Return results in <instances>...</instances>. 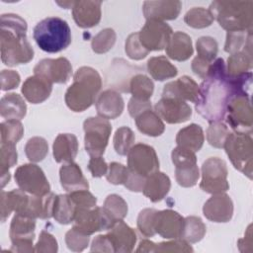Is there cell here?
I'll use <instances>...</instances> for the list:
<instances>
[{"mask_svg": "<svg viewBox=\"0 0 253 253\" xmlns=\"http://www.w3.org/2000/svg\"><path fill=\"white\" fill-rule=\"evenodd\" d=\"M233 96L225 63L218 57L212 61L206 78L199 86V94L195 102L196 111L210 124L222 122Z\"/></svg>", "mask_w": 253, "mask_h": 253, "instance_id": "obj_1", "label": "cell"}, {"mask_svg": "<svg viewBox=\"0 0 253 253\" xmlns=\"http://www.w3.org/2000/svg\"><path fill=\"white\" fill-rule=\"evenodd\" d=\"M2 62L8 66L26 64L34 57V49L27 40V22L16 14H3L0 24Z\"/></svg>", "mask_w": 253, "mask_h": 253, "instance_id": "obj_2", "label": "cell"}, {"mask_svg": "<svg viewBox=\"0 0 253 253\" xmlns=\"http://www.w3.org/2000/svg\"><path fill=\"white\" fill-rule=\"evenodd\" d=\"M101 87L102 78L96 69L90 66L78 68L64 96L67 107L73 112L87 110L96 102Z\"/></svg>", "mask_w": 253, "mask_h": 253, "instance_id": "obj_3", "label": "cell"}, {"mask_svg": "<svg viewBox=\"0 0 253 253\" xmlns=\"http://www.w3.org/2000/svg\"><path fill=\"white\" fill-rule=\"evenodd\" d=\"M213 19L227 32L252 31L253 2L246 1H213L209 8Z\"/></svg>", "mask_w": 253, "mask_h": 253, "instance_id": "obj_4", "label": "cell"}, {"mask_svg": "<svg viewBox=\"0 0 253 253\" xmlns=\"http://www.w3.org/2000/svg\"><path fill=\"white\" fill-rule=\"evenodd\" d=\"M39 47L49 53L65 49L71 43V31L66 21L58 17H47L39 22L33 31Z\"/></svg>", "mask_w": 253, "mask_h": 253, "instance_id": "obj_5", "label": "cell"}, {"mask_svg": "<svg viewBox=\"0 0 253 253\" xmlns=\"http://www.w3.org/2000/svg\"><path fill=\"white\" fill-rule=\"evenodd\" d=\"M223 148L235 169L252 179L253 140L251 134L243 132H229Z\"/></svg>", "mask_w": 253, "mask_h": 253, "instance_id": "obj_6", "label": "cell"}, {"mask_svg": "<svg viewBox=\"0 0 253 253\" xmlns=\"http://www.w3.org/2000/svg\"><path fill=\"white\" fill-rule=\"evenodd\" d=\"M85 132V150L91 156H102L108 145L112 132L109 120L101 117H90L83 123Z\"/></svg>", "mask_w": 253, "mask_h": 253, "instance_id": "obj_7", "label": "cell"}, {"mask_svg": "<svg viewBox=\"0 0 253 253\" xmlns=\"http://www.w3.org/2000/svg\"><path fill=\"white\" fill-rule=\"evenodd\" d=\"M202 181L200 188L209 194L225 193L229 189L227 182V166L218 157H210L202 165Z\"/></svg>", "mask_w": 253, "mask_h": 253, "instance_id": "obj_8", "label": "cell"}, {"mask_svg": "<svg viewBox=\"0 0 253 253\" xmlns=\"http://www.w3.org/2000/svg\"><path fill=\"white\" fill-rule=\"evenodd\" d=\"M115 222L116 220L104 209V207L76 209L73 227L90 236L97 231L110 229Z\"/></svg>", "mask_w": 253, "mask_h": 253, "instance_id": "obj_9", "label": "cell"}, {"mask_svg": "<svg viewBox=\"0 0 253 253\" xmlns=\"http://www.w3.org/2000/svg\"><path fill=\"white\" fill-rule=\"evenodd\" d=\"M224 119L234 131L251 134L253 116L250 96L234 95L228 103Z\"/></svg>", "mask_w": 253, "mask_h": 253, "instance_id": "obj_10", "label": "cell"}, {"mask_svg": "<svg viewBox=\"0 0 253 253\" xmlns=\"http://www.w3.org/2000/svg\"><path fill=\"white\" fill-rule=\"evenodd\" d=\"M15 181L21 190L34 196H44L50 192V185L43 171L33 163L19 166L15 171Z\"/></svg>", "mask_w": 253, "mask_h": 253, "instance_id": "obj_11", "label": "cell"}, {"mask_svg": "<svg viewBox=\"0 0 253 253\" xmlns=\"http://www.w3.org/2000/svg\"><path fill=\"white\" fill-rule=\"evenodd\" d=\"M127 168L143 177L159 170V160L155 149L145 143L134 144L127 152Z\"/></svg>", "mask_w": 253, "mask_h": 253, "instance_id": "obj_12", "label": "cell"}, {"mask_svg": "<svg viewBox=\"0 0 253 253\" xmlns=\"http://www.w3.org/2000/svg\"><path fill=\"white\" fill-rule=\"evenodd\" d=\"M172 34V28L165 22L146 20L138 32V38L142 46L148 51L162 50L166 47Z\"/></svg>", "mask_w": 253, "mask_h": 253, "instance_id": "obj_13", "label": "cell"}, {"mask_svg": "<svg viewBox=\"0 0 253 253\" xmlns=\"http://www.w3.org/2000/svg\"><path fill=\"white\" fill-rule=\"evenodd\" d=\"M34 74L51 83H66L72 74V66L65 57L44 58L34 67Z\"/></svg>", "mask_w": 253, "mask_h": 253, "instance_id": "obj_14", "label": "cell"}, {"mask_svg": "<svg viewBox=\"0 0 253 253\" xmlns=\"http://www.w3.org/2000/svg\"><path fill=\"white\" fill-rule=\"evenodd\" d=\"M154 111L168 124L185 123L192 116V109L185 101L173 98L162 97L155 104Z\"/></svg>", "mask_w": 253, "mask_h": 253, "instance_id": "obj_15", "label": "cell"}, {"mask_svg": "<svg viewBox=\"0 0 253 253\" xmlns=\"http://www.w3.org/2000/svg\"><path fill=\"white\" fill-rule=\"evenodd\" d=\"M184 226V217L173 210L157 211L154 220V229L166 239L180 238Z\"/></svg>", "mask_w": 253, "mask_h": 253, "instance_id": "obj_16", "label": "cell"}, {"mask_svg": "<svg viewBox=\"0 0 253 253\" xmlns=\"http://www.w3.org/2000/svg\"><path fill=\"white\" fill-rule=\"evenodd\" d=\"M204 215L213 222H227L233 215V203L224 193L212 195L203 207Z\"/></svg>", "mask_w": 253, "mask_h": 253, "instance_id": "obj_17", "label": "cell"}, {"mask_svg": "<svg viewBox=\"0 0 253 253\" xmlns=\"http://www.w3.org/2000/svg\"><path fill=\"white\" fill-rule=\"evenodd\" d=\"M198 94L199 85L193 78L187 75L165 84L162 91L163 98H173L182 101H190L193 103L196 102Z\"/></svg>", "mask_w": 253, "mask_h": 253, "instance_id": "obj_18", "label": "cell"}, {"mask_svg": "<svg viewBox=\"0 0 253 253\" xmlns=\"http://www.w3.org/2000/svg\"><path fill=\"white\" fill-rule=\"evenodd\" d=\"M101 1H74L72 16L76 25L83 29L97 26L101 20Z\"/></svg>", "mask_w": 253, "mask_h": 253, "instance_id": "obj_19", "label": "cell"}, {"mask_svg": "<svg viewBox=\"0 0 253 253\" xmlns=\"http://www.w3.org/2000/svg\"><path fill=\"white\" fill-rule=\"evenodd\" d=\"M96 110L99 117L106 120H114L120 117L124 111V99L114 89L103 91L96 100Z\"/></svg>", "mask_w": 253, "mask_h": 253, "instance_id": "obj_20", "label": "cell"}, {"mask_svg": "<svg viewBox=\"0 0 253 253\" xmlns=\"http://www.w3.org/2000/svg\"><path fill=\"white\" fill-rule=\"evenodd\" d=\"M107 236L111 240L115 252L129 253L136 243V233L125 221L118 220L110 228Z\"/></svg>", "mask_w": 253, "mask_h": 253, "instance_id": "obj_21", "label": "cell"}, {"mask_svg": "<svg viewBox=\"0 0 253 253\" xmlns=\"http://www.w3.org/2000/svg\"><path fill=\"white\" fill-rule=\"evenodd\" d=\"M182 3L180 1H145L142 6V12L146 20H156L164 22L165 20L176 19L181 11Z\"/></svg>", "mask_w": 253, "mask_h": 253, "instance_id": "obj_22", "label": "cell"}, {"mask_svg": "<svg viewBox=\"0 0 253 253\" xmlns=\"http://www.w3.org/2000/svg\"><path fill=\"white\" fill-rule=\"evenodd\" d=\"M21 91L27 101L32 104H40L49 97L52 91V83L34 74L25 80Z\"/></svg>", "mask_w": 253, "mask_h": 253, "instance_id": "obj_23", "label": "cell"}, {"mask_svg": "<svg viewBox=\"0 0 253 253\" xmlns=\"http://www.w3.org/2000/svg\"><path fill=\"white\" fill-rule=\"evenodd\" d=\"M30 196L21 189L10 192L1 191V221L4 222L12 211L24 214L26 212Z\"/></svg>", "mask_w": 253, "mask_h": 253, "instance_id": "obj_24", "label": "cell"}, {"mask_svg": "<svg viewBox=\"0 0 253 253\" xmlns=\"http://www.w3.org/2000/svg\"><path fill=\"white\" fill-rule=\"evenodd\" d=\"M59 178L61 187L66 192H74L78 190H88L89 184L84 177L78 164L72 162L64 163L59 169Z\"/></svg>", "mask_w": 253, "mask_h": 253, "instance_id": "obj_25", "label": "cell"}, {"mask_svg": "<svg viewBox=\"0 0 253 253\" xmlns=\"http://www.w3.org/2000/svg\"><path fill=\"white\" fill-rule=\"evenodd\" d=\"M170 188V178L165 173L158 170L146 177L142 193L151 202L157 203L166 197Z\"/></svg>", "mask_w": 253, "mask_h": 253, "instance_id": "obj_26", "label": "cell"}, {"mask_svg": "<svg viewBox=\"0 0 253 253\" xmlns=\"http://www.w3.org/2000/svg\"><path fill=\"white\" fill-rule=\"evenodd\" d=\"M78 139L74 134H58L52 145L54 160L57 163L72 162L78 153Z\"/></svg>", "mask_w": 253, "mask_h": 253, "instance_id": "obj_27", "label": "cell"}, {"mask_svg": "<svg viewBox=\"0 0 253 253\" xmlns=\"http://www.w3.org/2000/svg\"><path fill=\"white\" fill-rule=\"evenodd\" d=\"M193 52L194 49L190 36L180 31L172 34L166 45L168 57L177 61H185L193 55Z\"/></svg>", "mask_w": 253, "mask_h": 253, "instance_id": "obj_28", "label": "cell"}, {"mask_svg": "<svg viewBox=\"0 0 253 253\" xmlns=\"http://www.w3.org/2000/svg\"><path fill=\"white\" fill-rule=\"evenodd\" d=\"M36 218L22 213H15L10 225L11 242L16 241H33L35 238Z\"/></svg>", "mask_w": 253, "mask_h": 253, "instance_id": "obj_29", "label": "cell"}, {"mask_svg": "<svg viewBox=\"0 0 253 253\" xmlns=\"http://www.w3.org/2000/svg\"><path fill=\"white\" fill-rule=\"evenodd\" d=\"M55 195L52 192L47 193L44 196H30L29 204L26 210L25 215H29L34 218L47 219L52 216L53 205Z\"/></svg>", "mask_w": 253, "mask_h": 253, "instance_id": "obj_30", "label": "cell"}, {"mask_svg": "<svg viewBox=\"0 0 253 253\" xmlns=\"http://www.w3.org/2000/svg\"><path fill=\"white\" fill-rule=\"evenodd\" d=\"M205 141L203 128L197 124H191L180 129L176 135L177 146L189 149L193 152L199 151Z\"/></svg>", "mask_w": 253, "mask_h": 253, "instance_id": "obj_31", "label": "cell"}, {"mask_svg": "<svg viewBox=\"0 0 253 253\" xmlns=\"http://www.w3.org/2000/svg\"><path fill=\"white\" fill-rule=\"evenodd\" d=\"M27 113L24 99L17 93H7L0 101V114L6 120H22Z\"/></svg>", "mask_w": 253, "mask_h": 253, "instance_id": "obj_32", "label": "cell"}, {"mask_svg": "<svg viewBox=\"0 0 253 253\" xmlns=\"http://www.w3.org/2000/svg\"><path fill=\"white\" fill-rule=\"evenodd\" d=\"M134 120L138 130L143 134L149 136H159L165 130L164 123L155 113V111H152V109L144 111Z\"/></svg>", "mask_w": 253, "mask_h": 253, "instance_id": "obj_33", "label": "cell"}, {"mask_svg": "<svg viewBox=\"0 0 253 253\" xmlns=\"http://www.w3.org/2000/svg\"><path fill=\"white\" fill-rule=\"evenodd\" d=\"M147 71L157 81H164L175 77L178 74L177 67L173 65L166 56H153L147 61Z\"/></svg>", "mask_w": 253, "mask_h": 253, "instance_id": "obj_34", "label": "cell"}, {"mask_svg": "<svg viewBox=\"0 0 253 253\" xmlns=\"http://www.w3.org/2000/svg\"><path fill=\"white\" fill-rule=\"evenodd\" d=\"M76 207L72 203L68 194L56 195L53 205L52 217L60 224H69L73 222Z\"/></svg>", "mask_w": 253, "mask_h": 253, "instance_id": "obj_35", "label": "cell"}, {"mask_svg": "<svg viewBox=\"0 0 253 253\" xmlns=\"http://www.w3.org/2000/svg\"><path fill=\"white\" fill-rule=\"evenodd\" d=\"M252 67V48H247L232 53L227 59V74L237 76L246 72Z\"/></svg>", "mask_w": 253, "mask_h": 253, "instance_id": "obj_36", "label": "cell"}, {"mask_svg": "<svg viewBox=\"0 0 253 253\" xmlns=\"http://www.w3.org/2000/svg\"><path fill=\"white\" fill-rule=\"evenodd\" d=\"M16 144L1 142V156H0V173H1V187L4 188L10 181L9 169L17 163V150Z\"/></svg>", "mask_w": 253, "mask_h": 253, "instance_id": "obj_37", "label": "cell"}, {"mask_svg": "<svg viewBox=\"0 0 253 253\" xmlns=\"http://www.w3.org/2000/svg\"><path fill=\"white\" fill-rule=\"evenodd\" d=\"M207 231V227L199 216H187L184 218V226L181 237L188 243H197L203 239Z\"/></svg>", "mask_w": 253, "mask_h": 253, "instance_id": "obj_38", "label": "cell"}, {"mask_svg": "<svg viewBox=\"0 0 253 253\" xmlns=\"http://www.w3.org/2000/svg\"><path fill=\"white\" fill-rule=\"evenodd\" d=\"M252 48V31L227 32L224 50L230 54Z\"/></svg>", "mask_w": 253, "mask_h": 253, "instance_id": "obj_39", "label": "cell"}, {"mask_svg": "<svg viewBox=\"0 0 253 253\" xmlns=\"http://www.w3.org/2000/svg\"><path fill=\"white\" fill-rule=\"evenodd\" d=\"M128 89L133 98L149 100L154 91V84L152 80L146 75L137 73L130 78Z\"/></svg>", "mask_w": 253, "mask_h": 253, "instance_id": "obj_40", "label": "cell"}, {"mask_svg": "<svg viewBox=\"0 0 253 253\" xmlns=\"http://www.w3.org/2000/svg\"><path fill=\"white\" fill-rule=\"evenodd\" d=\"M213 20L214 19L209 9H205L203 7H194L190 9L184 17L185 23L195 29H204L210 27Z\"/></svg>", "mask_w": 253, "mask_h": 253, "instance_id": "obj_41", "label": "cell"}, {"mask_svg": "<svg viewBox=\"0 0 253 253\" xmlns=\"http://www.w3.org/2000/svg\"><path fill=\"white\" fill-rule=\"evenodd\" d=\"M27 158L34 163L42 161L48 153V144L43 137L34 136L30 138L25 145Z\"/></svg>", "mask_w": 253, "mask_h": 253, "instance_id": "obj_42", "label": "cell"}, {"mask_svg": "<svg viewBox=\"0 0 253 253\" xmlns=\"http://www.w3.org/2000/svg\"><path fill=\"white\" fill-rule=\"evenodd\" d=\"M135 135L127 126L119 127L114 135V148L119 155H126L129 149L133 146Z\"/></svg>", "mask_w": 253, "mask_h": 253, "instance_id": "obj_43", "label": "cell"}, {"mask_svg": "<svg viewBox=\"0 0 253 253\" xmlns=\"http://www.w3.org/2000/svg\"><path fill=\"white\" fill-rule=\"evenodd\" d=\"M117 35L111 28H106L100 31L92 40L91 47L95 53L102 54L108 52L116 42Z\"/></svg>", "mask_w": 253, "mask_h": 253, "instance_id": "obj_44", "label": "cell"}, {"mask_svg": "<svg viewBox=\"0 0 253 253\" xmlns=\"http://www.w3.org/2000/svg\"><path fill=\"white\" fill-rule=\"evenodd\" d=\"M1 142L16 144L24 134V126L20 121L6 120L0 125Z\"/></svg>", "mask_w": 253, "mask_h": 253, "instance_id": "obj_45", "label": "cell"}, {"mask_svg": "<svg viewBox=\"0 0 253 253\" xmlns=\"http://www.w3.org/2000/svg\"><path fill=\"white\" fill-rule=\"evenodd\" d=\"M103 207L116 221L124 219L127 214L126 202L117 194L109 195L106 198Z\"/></svg>", "mask_w": 253, "mask_h": 253, "instance_id": "obj_46", "label": "cell"}, {"mask_svg": "<svg viewBox=\"0 0 253 253\" xmlns=\"http://www.w3.org/2000/svg\"><path fill=\"white\" fill-rule=\"evenodd\" d=\"M175 178L177 183L185 188L193 187L200 178V171L197 164L175 167Z\"/></svg>", "mask_w": 253, "mask_h": 253, "instance_id": "obj_47", "label": "cell"}, {"mask_svg": "<svg viewBox=\"0 0 253 253\" xmlns=\"http://www.w3.org/2000/svg\"><path fill=\"white\" fill-rule=\"evenodd\" d=\"M228 134L229 129L225 124L222 122L211 123L207 129V140L211 146L222 148Z\"/></svg>", "mask_w": 253, "mask_h": 253, "instance_id": "obj_48", "label": "cell"}, {"mask_svg": "<svg viewBox=\"0 0 253 253\" xmlns=\"http://www.w3.org/2000/svg\"><path fill=\"white\" fill-rule=\"evenodd\" d=\"M196 47L198 57L209 62H212L215 59L218 50V44L213 38L207 36L201 37L196 42Z\"/></svg>", "mask_w": 253, "mask_h": 253, "instance_id": "obj_49", "label": "cell"}, {"mask_svg": "<svg viewBox=\"0 0 253 253\" xmlns=\"http://www.w3.org/2000/svg\"><path fill=\"white\" fill-rule=\"evenodd\" d=\"M156 212L155 209H144L137 216V228L144 237H152L156 234L154 229Z\"/></svg>", "mask_w": 253, "mask_h": 253, "instance_id": "obj_50", "label": "cell"}, {"mask_svg": "<svg viewBox=\"0 0 253 253\" xmlns=\"http://www.w3.org/2000/svg\"><path fill=\"white\" fill-rule=\"evenodd\" d=\"M89 241V235L84 234L73 226L65 234V243L67 245V248L74 252L83 251L88 246Z\"/></svg>", "mask_w": 253, "mask_h": 253, "instance_id": "obj_51", "label": "cell"}, {"mask_svg": "<svg viewBox=\"0 0 253 253\" xmlns=\"http://www.w3.org/2000/svg\"><path fill=\"white\" fill-rule=\"evenodd\" d=\"M125 50L126 55L133 60L143 59L149 53V51L140 43L138 33H132L126 38Z\"/></svg>", "mask_w": 253, "mask_h": 253, "instance_id": "obj_52", "label": "cell"}, {"mask_svg": "<svg viewBox=\"0 0 253 253\" xmlns=\"http://www.w3.org/2000/svg\"><path fill=\"white\" fill-rule=\"evenodd\" d=\"M128 176V168L119 162L109 164L106 179L113 185H125Z\"/></svg>", "mask_w": 253, "mask_h": 253, "instance_id": "obj_53", "label": "cell"}, {"mask_svg": "<svg viewBox=\"0 0 253 253\" xmlns=\"http://www.w3.org/2000/svg\"><path fill=\"white\" fill-rule=\"evenodd\" d=\"M69 197L76 209H92L96 207L97 198L88 190L70 192Z\"/></svg>", "mask_w": 253, "mask_h": 253, "instance_id": "obj_54", "label": "cell"}, {"mask_svg": "<svg viewBox=\"0 0 253 253\" xmlns=\"http://www.w3.org/2000/svg\"><path fill=\"white\" fill-rule=\"evenodd\" d=\"M194 249L182 238H175L156 244L155 252H193Z\"/></svg>", "mask_w": 253, "mask_h": 253, "instance_id": "obj_55", "label": "cell"}, {"mask_svg": "<svg viewBox=\"0 0 253 253\" xmlns=\"http://www.w3.org/2000/svg\"><path fill=\"white\" fill-rule=\"evenodd\" d=\"M171 158L175 167L197 164V157L195 152L180 146H177L172 150Z\"/></svg>", "mask_w": 253, "mask_h": 253, "instance_id": "obj_56", "label": "cell"}, {"mask_svg": "<svg viewBox=\"0 0 253 253\" xmlns=\"http://www.w3.org/2000/svg\"><path fill=\"white\" fill-rule=\"evenodd\" d=\"M58 250L57 241L55 237L49 232L42 230L40 234L39 241L36 244L35 252H47L54 253Z\"/></svg>", "mask_w": 253, "mask_h": 253, "instance_id": "obj_57", "label": "cell"}, {"mask_svg": "<svg viewBox=\"0 0 253 253\" xmlns=\"http://www.w3.org/2000/svg\"><path fill=\"white\" fill-rule=\"evenodd\" d=\"M20 80L21 77L17 71L3 69L1 71V90L8 91L17 88Z\"/></svg>", "mask_w": 253, "mask_h": 253, "instance_id": "obj_58", "label": "cell"}, {"mask_svg": "<svg viewBox=\"0 0 253 253\" xmlns=\"http://www.w3.org/2000/svg\"><path fill=\"white\" fill-rule=\"evenodd\" d=\"M109 165L106 163L102 156H93L90 158L88 163V169L92 174L93 178H100L106 176Z\"/></svg>", "mask_w": 253, "mask_h": 253, "instance_id": "obj_59", "label": "cell"}, {"mask_svg": "<svg viewBox=\"0 0 253 253\" xmlns=\"http://www.w3.org/2000/svg\"><path fill=\"white\" fill-rule=\"evenodd\" d=\"M152 109L151 103L149 100H140V99H136L131 97L128 105H127V110L128 113L130 115V117H132L133 119H135L137 116H139L141 113H143L146 110Z\"/></svg>", "mask_w": 253, "mask_h": 253, "instance_id": "obj_60", "label": "cell"}, {"mask_svg": "<svg viewBox=\"0 0 253 253\" xmlns=\"http://www.w3.org/2000/svg\"><path fill=\"white\" fill-rule=\"evenodd\" d=\"M146 177L140 176L128 169V176L125 183V187L131 192H142Z\"/></svg>", "mask_w": 253, "mask_h": 253, "instance_id": "obj_61", "label": "cell"}, {"mask_svg": "<svg viewBox=\"0 0 253 253\" xmlns=\"http://www.w3.org/2000/svg\"><path fill=\"white\" fill-rule=\"evenodd\" d=\"M92 252H115L113 244L107 234L98 235L94 238L91 244Z\"/></svg>", "mask_w": 253, "mask_h": 253, "instance_id": "obj_62", "label": "cell"}, {"mask_svg": "<svg viewBox=\"0 0 253 253\" xmlns=\"http://www.w3.org/2000/svg\"><path fill=\"white\" fill-rule=\"evenodd\" d=\"M211 63L212 62L206 61V60L196 56L192 61V70L196 75H198L202 79H205Z\"/></svg>", "mask_w": 253, "mask_h": 253, "instance_id": "obj_63", "label": "cell"}, {"mask_svg": "<svg viewBox=\"0 0 253 253\" xmlns=\"http://www.w3.org/2000/svg\"><path fill=\"white\" fill-rule=\"evenodd\" d=\"M155 246L156 244L150 240L143 239L139 242L136 252H155Z\"/></svg>", "mask_w": 253, "mask_h": 253, "instance_id": "obj_64", "label": "cell"}]
</instances>
